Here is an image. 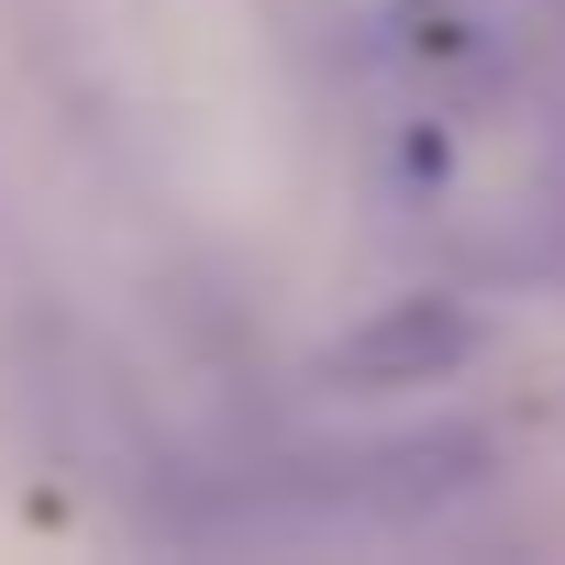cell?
<instances>
[{
  "mask_svg": "<svg viewBox=\"0 0 565 565\" xmlns=\"http://www.w3.org/2000/svg\"><path fill=\"white\" fill-rule=\"evenodd\" d=\"M377 145L399 200L488 255L565 222V100L532 45L466 0H411L377 34Z\"/></svg>",
  "mask_w": 565,
  "mask_h": 565,
  "instance_id": "1",
  "label": "cell"
},
{
  "mask_svg": "<svg viewBox=\"0 0 565 565\" xmlns=\"http://www.w3.org/2000/svg\"><path fill=\"white\" fill-rule=\"evenodd\" d=\"M466 344H477V333H466L455 300H399L388 322H366V333L333 355V377H355V388H422V377H444Z\"/></svg>",
  "mask_w": 565,
  "mask_h": 565,
  "instance_id": "2",
  "label": "cell"
}]
</instances>
